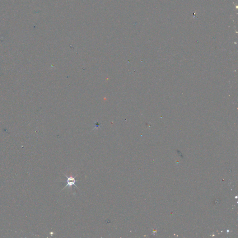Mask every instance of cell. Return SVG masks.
<instances>
[{
	"label": "cell",
	"mask_w": 238,
	"mask_h": 238,
	"mask_svg": "<svg viewBox=\"0 0 238 238\" xmlns=\"http://www.w3.org/2000/svg\"><path fill=\"white\" fill-rule=\"evenodd\" d=\"M64 175L67 178V184L66 186L63 189V190L65 189L67 187H69V188H70L71 189L72 186H73V185L75 186V187H77V188H78L77 186L76 185V182L77 181V180H76V178L77 177V175L75 177H68L66 175H65V174H64Z\"/></svg>",
	"instance_id": "6da1fadb"
}]
</instances>
